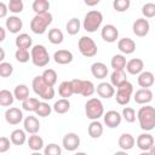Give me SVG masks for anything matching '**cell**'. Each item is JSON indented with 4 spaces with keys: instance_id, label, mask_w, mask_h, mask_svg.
Returning a JSON list of instances; mask_svg holds the SVG:
<instances>
[{
    "instance_id": "6da1fadb",
    "label": "cell",
    "mask_w": 155,
    "mask_h": 155,
    "mask_svg": "<svg viewBox=\"0 0 155 155\" xmlns=\"http://www.w3.org/2000/svg\"><path fill=\"white\" fill-rule=\"evenodd\" d=\"M137 117L139 121V126L143 131H151L155 128V108L151 105L144 104L138 113Z\"/></svg>"
},
{
    "instance_id": "7a4b0ae2",
    "label": "cell",
    "mask_w": 155,
    "mask_h": 155,
    "mask_svg": "<svg viewBox=\"0 0 155 155\" xmlns=\"http://www.w3.org/2000/svg\"><path fill=\"white\" fill-rule=\"evenodd\" d=\"M31 87L33 91L35 92V94H38L40 98L45 99V101H50L54 97V88L52 85L47 84L42 75H38L33 79L31 81Z\"/></svg>"
},
{
    "instance_id": "3957f363",
    "label": "cell",
    "mask_w": 155,
    "mask_h": 155,
    "mask_svg": "<svg viewBox=\"0 0 155 155\" xmlns=\"http://www.w3.org/2000/svg\"><path fill=\"white\" fill-rule=\"evenodd\" d=\"M51 23H52V15L50 12L38 13L30 21V29H31L33 33H35L38 35H41L46 31V29L48 28V25Z\"/></svg>"
},
{
    "instance_id": "277c9868",
    "label": "cell",
    "mask_w": 155,
    "mask_h": 155,
    "mask_svg": "<svg viewBox=\"0 0 155 155\" xmlns=\"http://www.w3.org/2000/svg\"><path fill=\"white\" fill-rule=\"evenodd\" d=\"M102 22H103L102 12H99L97 10H92L86 13V16L84 18L82 27L87 33H94L97 29H99V27L102 25Z\"/></svg>"
},
{
    "instance_id": "5b68a950",
    "label": "cell",
    "mask_w": 155,
    "mask_h": 155,
    "mask_svg": "<svg viewBox=\"0 0 155 155\" xmlns=\"http://www.w3.org/2000/svg\"><path fill=\"white\" fill-rule=\"evenodd\" d=\"M85 113L87 119L90 120H98L101 116L104 115V107L101 99L91 98L85 104Z\"/></svg>"
},
{
    "instance_id": "8992f818",
    "label": "cell",
    "mask_w": 155,
    "mask_h": 155,
    "mask_svg": "<svg viewBox=\"0 0 155 155\" xmlns=\"http://www.w3.org/2000/svg\"><path fill=\"white\" fill-rule=\"evenodd\" d=\"M30 54H31L33 64L39 67V68H42V67L47 65L48 62H50V54L47 52V48L44 45L33 46V48L30 51Z\"/></svg>"
},
{
    "instance_id": "52a82bcc",
    "label": "cell",
    "mask_w": 155,
    "mask_h": 155,
    "mask_svg": "<svg viewBox=\"0 0 155 155\" xmlns=\"http://www.w3.org/2000/svg\"><path fill=\"white\" fill-rule=\"evenodd\" d=\"M78 46H79V51L80 53L84 56V57H93L97 54V45L96 42L93 41L92 38L90 36H81L79 39V42H78Z\"/></svg>"
},
{
    "instance_id": "ba28073f",
    "label": "cell",
    "mask_w": 155,
    "mask_h": 155,
    "mask_svg": "<svg viewBox=\"0 0 155 155\" xmlns=\"http://www.w3.org/2000/svg\"><path fill=\"white\" fill-rule=\"evenodd\" d=\"M132 93H133V86H132L131 82L126 81V82H124L122 85H120L117 87L115 99L120 105H126L130 102V99L132 97Z\"/></svg>"
},
{
    "instance_id": "9c48e42d",
    "label": "cell",
    "mask_w": 155,
    "mask_h": 155,
    "mask_svg": "<svg viewBox=\"0 0 155 155\" xmlns=\"http://www.w3.org/2000/svg\"><path fill=\"white\" fill-rule=\"evenodd\" d=\"M62 145H63V148L65 150L74 151L80 147V137L74 132H69L63 137Z\"/></svg>"
},
{
    "instance_id": "30bf717a",
    "label": "cell",
    "mask_w": 155,
    "mask_h": 155,
    "mask_svg": "<svg viewBox=\"0 0 155 155\" xmlns=\"http://www.w3.org/2000/svg\"><path fill=\"white\" fill-rule=\"evenodd\" d=\"M149 29H150V24H149L148 19H145V18H137L132 25L133 34L139 38L145 36L149 33Z\"/></svg>"
},
{
    "instance_id": "8fae6325",
    "label": "cell",
    "mask_w": 155,
    "mask_h": 155,
    "mask_svg": "<svg viewBox=\"0 0 155 155\" xmlns=\"http://www.w3.org/2000/svg\"><path fill=\"white\" fill-rule=\"evenodd\" d=\"M101 35H102V39L107 42H115L119 38V30L115 25L113 24H105L103 28H102V31H101Z\"/></svg>"
},
{
    "instance_id": "7c38bea8",
    "label": "cell",
    "mask_w": 155,
    "mask_h": 155,
    "mask_svg": "<svg viewBox=\"0 0 155 155\" xmlns=\"http://www.w3.org/2000/svg\"><path fill=\"white\" fill-rule=\"evenodd\" d=\"M103 117H104V124L109 128H116L117 126H120L121 120H122V115H120L116 110H109V111H107L103 115Z\"/></svg>"
},
{
    "instance_id": "4fadbf2b",
    "label": "cell",
    "mask_w": 155,
    "mask_h": 155,
    "mask_svg": "<svg viewBox=\"0 0 155 155\" xmlns=\"http://www.w3.org/2000/svg\"><path fill=\"white\" fill-rule=\"evenodd\" d=\"M5 120L10 125H18L23 120V113L19 108H8L5 111Z\"/></svg>"
},
{
    "instance_id": "5bb4252c",
    "label": "cell",
    "mask_w": 155,
    "mask_h": 155,
    "mask_svg": "<svg viewBox=\"0 0 155 155\" xmlns=\"http://www.w3.org/2000/svg\"><path fill=\"white\" fill-rule=\"evenodd\" d=\"M137 147L143 151H149V149L154 145V137L150 133H142L136 139Z\"/></svg>"
},
{
    "instance_id": "9a60e30c",
    "label": "cell",
    "mask_w": 155,
    "mask_h": 155,
    "mask_svg": "<svg viewBox=\"0 0 155 155\" xmlns=\"http://www.w3.org/2000/svg\"><path fill=\"white\" fill-rule=\"evenodd\" d=\"M134 102L137 104H148L151 102L153 99V92L149 90V88H139L138 91H136L134 93Z\"/></svg>"
},
{
    "instance_id": "2e32d148",
    "label": "cell",
    "mask_w": 155,
    "mask_h": 155,
    "mask_svg": "<svg viewBox=\"0 0 155 155\" xmlns=\"http://www.w3.org/2000/svg\"><path fill=\"white\" fill-rule=\"evenodd\" d=\"M143 68H144V63H143V61L140 58H132L126 64V70L131 75L140 74L143 71Z\"/></svg>"
},
{
    "instance_id": "e0dca14e",
    "label": "cell",
    "mask_w": 155,
    "mask_h": 155,
    "mask_svg": "<svg viewBox=\"0 0 155 155\" xmlns=\"http://www.w3.org/2000/svg\"><path fill=\"white\" fill-rule=\"evenodd\" d=\"M96 91H97L99 97L105 98V99H109L115 94V88L111 85V82L110 84L109 82H101L99 85H97Z\"/></svg>"
},
{
    "instance_id": "ac0fdd59",
    "label": "cell",
    "mask_w": 155,
    "mask_h": 155,
    "mask_svg": "<svg viewBox=\"0 0 155 155\" xmlns=\"http://www.w3.org/2000/svg\"><path fill=\"white\" fill-rule=\"evenodd\" d=\"M117 48L124 54H131L136 50V42L131 38H122L117 42Z\"/></svg>"
},
{
    "instance_id": "d6986e66",
    "label": "cell",
    "mask_w": 155,
    "mask_h": 155,
    "mask_svg": "<svg viewBox=\"0 0 155 155\" xmlns=\"http://www.w3.org/2000/svg\"><path fill=\"white\" fill-rule=\"evenodd\" d=\"M5 24H6V29H7L10 33H12V34L19 33V30L23 28V22H22V19H21L19 17H17V16H11V17H8V18L6 19V22H5Z\"/></svg>"
},
{
    "instance_id": "ffe728a7",
    "label": "cell",
    "mask_w": 155,
    "mask_h": 155,
    "mask_svg": "<svg viewBox=\"0 0 155 155\" xmlns=\"http://www.w3.org/2000/svg\"><path fill=\"white\" fill-rule=\"evenodd\" d=\"M23 126H24V130H25L28 133H30V134L38 133L39 130H40V122H39V120H38L35 116H33V115H29V116H27V117L24 119Z\"/></svg>"
},
{
    "instance_id": "44dd1931",
    "label": "cell",
    "mask_w": 155,
    "mask_h": 155,
    "mask_svg": "<svg viewBox=\"0 0 155 155\" xmlns=\"http://www.w3.org/2000/svg\"><path fill=\"white\" fill-rule=\"evenodd\" d=\"M154 81H155V78H154V74L151 71H142L140 74H138L137 82L140 87L149 88L154 85Z\"/></svg>"
},
{
    "instance_id": "7402d4cb",
    "label": "cell",
    "mask_w": 155,
    "mask_h": 155,
    "mask_svg": "<svg viewBox=\"0 0 155 155\" xmlns=\"http://www.w3.org/2000/svg\"><path fill=\"white\" fill-rule=\"evenodd\" d=\"M53 59L57 64H69L73 61V53L68 50H58L54 52Z\"/></svg>"
},
{
    "instance_id": "603a6c76",
    "label": "cell",
    "mask_w": 155,
    "mask_h": 155,
    "mask_svg": "<svg viewBox=\"0 0 155 155\" xmlns=\"http://www.w3.org/2000/svg\"><path fill=\"white\" fill-rule=\"evenodd\" d=\"M91 73L96 79H104L108 75V68L102 62H96L91 65Z\"/></svg>"
},
{
    "instance_id": "cb8c5ba5",
    "label": "cell",
    "mask_w": 155,
    "mask_h": 155,
    "mask_svg": "<svg viewBox=\"0 0 155 155\" xmlns=\"http://www.w3.org/2000/svg\"><path fill=\"white\" fill-rule=\"evenodd\" d=\"M119 147L122 149V150H130L133 148L134 143H136V139L132 134L130 133H122L120 137H119Z\"/></svg>"
},
{
    "instance_id": "d4e9b609",
    "label": "cell",
    "mask_w": 155,
    "mask_h": 155,
    "mask_svg": "<svg viewBox=\"0 0 155 155\" xmlns=\"http://www.w3.org/2000/svg\"><path fill=\"white\" fill-rule=\"evenodd\" d=\"M88 134L91 138L97 139L103 134V125L98 121V120H92V122L88 125Z\"/></svg>"
},
{
    "instance_id": "484cf974",
    "label": "cell",
    "mask_w": 155,
    "mask_h": 155,
    "mask_svg": "<svg viewBox=\"0 0 155 155\" xmlns=\"http://www.w3.org/2000/svg\"><path fill=\"white\" fill-rule=\"evenodd\" d=\"M15 44H16L17 48H25V50H28V48H30L31 45H33V39H31L28 34L22 33V34H19V35L16 38Z\"/></svg>"
},
{
    "instance_id": "4316f807",
    "label": "cell",
    "mask_w": 155,
    "mask_h": 155,
    "mask_svg": "<svg viewBox=\"0 0 155 155\" xmlns=\"http://www.w3.org/2000/svg\"><path fill=\"white\" fill-rule=\"evenodd\" d=\"M25 130H21V128H17L15 131H12L11 136H10V139L12 142V144L15 145H23L27 140V136H25Z\"/></svg>"
},
{
    "instance_id": "83f0119b",
    "label": "cell",
    "mask_w": 155,
    "mask_h": 155,
    "mask_svg": "<svg viewBox=\"0 0 155 155\" xmlns=\"http://www.w3.org/2000/svg\"><path fill=\"white\" fill-rule=\"evenodd\" d=\"M126 81H127V76L125 70H114L113 74L110 75V82L114 87H119Z\"/></svg>"
},
{
    "instance_id": "f1b7e54d",
    "label": "cell",
    "mask_w": 155,
    "mask_h": 155,
    "mask_svg": "<svg viewBox=\"0 0 155 155\" xmlns=\"http://www.w3.org/2000/svg\"><path fill=\"white\" fill-rule=\"evenodd\" d=\"M28 147L33 151H40L44 148V139L36 133H33L28 139Z\"/></svg>"
},
{
    "instance_id": "f546056e",
    "label": "cell",
    "mask_w": 155,
    "mask_h": 155,
    "mask_svg": "<svg viewBox=\"0 0 155 155\" xmlns=\"http://www.w3.org/2000/svg\"><path fill=\"white\" fill-rule=\"evenodd\" d=\"M52 108L57 114H65L70 109V102L68 98H61L54 102Z\"/></svg>"
},
{
    "instance_id": "4dcf8cb0",
    "label": "cell",
    "mask_w": 155,
    "mask_h": 155,
    "mask_svg": "<svg viewBox=\"0 0 155 155\" xmlns=\"http://www.w3.org/2000/svg\"><path fill=\"white\" fill-rule=\"evenodd\" d=\"M126 58L124 54H114L111 61H110V65L114 70H124L126 68Z\"/></svg>"
},
{
    "instance_id": "1f68e13d",
    "label": "cell",
    "mask_w": 155,
    "mask_h": 155,
    "mask_svg": "<svg viewBox=\"0 0 155 155\" xmlns=\"http://www.w3.org/2000/svg\"><path fill=\"white\" fill-rule=\"evenodd\" d=\"M13 94H15V98L23 102L24 99H27L29 97V87L24 84H21V85H17L15 87V91H13Z\"/></svg>"
},
{
    "instance_id": "d6a6232c",
    "label": "cell",
    "mask_w": 155,
    "mask_h": 155,
    "mask_svg": "<svg viewBox=\"0 0 155 155\" xmlns=\"http://www.w3.org/2000/svg\"><path fill=\"white\" fill-rule=\"evenodd\" d=\"M31 8L36 15L38 13H46L50 10V2H48V0H34Z\"/></svg>"
},
{
    "instance_id": "836d02e7",
    "label": "cell",
    "mask_w": 155,
    "mask_h": 155,
    "mask_svg": "<svg viewBox=\"0 0 155 155\" xmlns=\"http://www.w3.org/2000/svg\"><path fill=\"white\" fill-rule=\"evenodd\" d=\"M63 39H64V35H63L61 29H58V28L50 29V31H48V41L51 44L59 45V44L63 42Z\"/></svg>"
},
{
    "instance_id": "e575fe53",
    "label": "cell",
    "mask_w": 155,
    "mask_h": 155,
    "mask_svg": "<svg viewBox=\"0 0 155 155\" xmlns=\"http://www.w3.org/2000/svg\"><path fill=\"white\" fill-rule=\"evenodd\" d=\"M58 93L63 98H69L71 94H74L71 81H63V82H61L59 86H58Z\"/></svg>"
},
{
    "instance_id": "d590c367",
    "label": "cell",
    "mask_w": 155,
    "mask_h": 155,
    "mask_svg": "<svg viewBox=\"0 0 155 155\" xmlns=\"http://www.w3.org/2000/svg\"><path fill=\"white\" fill-rule=\"evenodd\" d=\"M39 105H40L39 99L38 98H34V97H28L27 99H24L22 102V108L25 111H36V109L39 108Z\"/></svg>"
},
{
    "instance_id": "8d00e7d4",
    "label": "cell",
    "mask_w": 155,
    "mask_h": 155,
    "mask_svg": "<svg viewBox=\"0 0 155 155\" xmlns=\"http://www.w3.org/2000/svg\"><path fill=\"white\" fill-rule=\"evenodd\" d=\"M80 27H81V23L80 21L76 18V17H73L68 21L67 25H65V29H67V33L69 35H75L80 31Z\"/></svg>"
},
{
    "instance_id": "74e56055",
    "label": "cell",
    "mask_w": 155,
    "mask_h": 155,
    "mask_svg": "<svg viewBox=\"0 0 155 155\" xmlns=\"http://www.w3.org/2000/svg\"><path fill=\"white\" fill-rule=\"evenodd\" d=\"M15 94L10 92L8 90H1L0 91V105L1 107H8L13 103Z\"/></svg>"
},
{
    "instance_id": "f35d334b",
    "label": "cell",
    "mask_w": 155,
    "mask_h": 155,
    "mask_svg": "<svg viewBox=\"0 0 155 155\" xmlns=\"http://www.w3.org/2000/svg\"><path fill=\"white\" fill-rule=\"evenodd\" d=\"M94 91H96V87H94L93 82L90 81V80H84L82 88H81V93L80 94L84 96V97H90V96H92L94 93Z\"/></svg>"
},
{
    "instance_id": "ab89813d",
    "label": "cell",
    "mask_w": 155,
    "mask_h": 155,
    "mask_svg": "<svg viewBox=\"0 0 155 155\" xmlns=\"http://www.w3.org/2000/svg\"><path fill=\"white\" fill-rule=\"evenodd\" d=\"M15 57L19 63H27L29 59H31V54L25 48H17V51L15 53Z\"/></svg>"
},
{
    "instance_id": "60d3db41",
    "label": "cell",
    "mask_w": 155,
    "mask_h": 155,
    "mask_svg": "<svg viewBox=\"0 0 155 155\" xmlns=\"http://www.w3.org/2000/svg\"><path fill=\"white\" fill-rule=\"evenodd\" d=\"M42 78H44V80H45L47 84L54 86L56 82H57V78H58V76H57V73H56L53 69H46V70H44V73H42Z\"/></svg>"
},
{
    "instance_id": "b9f144b4",
    "label": "cell",
    "mask_w": 155,
    "mask_h": 155,
    "mask_svg": "<svg viewBox=\"0 0 155 155\" xmlns=\"http://www.w3.org/2000/svg\"><path fill=\"white\" fill-rule=\"evenodd\" d=\"M52 107L48 104V103H46V102H40V105H39V108L36 109V115L38 116H41V117H46V116H48L50 114H51V111H52Z\"/></svg>"
},
{
    "instance_id": "7bdbcfd3",
    "label": "cell",
    "mask_w": 155,
    "mask_h": 155,
    "mask_svg": "<svg viewBox=\"0 0 155 155\" xmlns=\"http://www.w3.org/2000/svg\"><path fill=\"white\" fill-rule=\"evenodd\" d=\"M131 6V0H114L113 1V7L117 12H125L130 8Z\"/></svg>"
},
{
    "instance_id": "ee69618b",
    "label": "cell",
    "mask_w": 155,
    "mask_h": 155,
    "mask_svg": "<svg viewBox=\"0 0 155 155\" xmlns=\"http://www.w3.org/2000/svg\"><path fill=\"white\" fill-rule=\"evenodd\" d=\"M13 73V67L11 63L1 62L0 63V76L1 78H8Z\"/></svg>"
},
{
    "instance_id": "f6af8a7d",
    "label": "cell",
    "mask_w": 155,
    "mask_h": 155,
    "mask_svg": "<svg viewBox=\"0 0 155 155\" xmlns=\"http://www.w3.org/2000/svg\"><path fill=\"white\" fill-rule=\"evenodd\" d=\"M7 6H8V11H11L13 13H21L24 7L22 0H10Z\"/></svg>"
},
{
    "instance_id": "bcb514c9",
    "label": "cell",
    "mask_w": 155,
    "mask_h": 155,
    "mask_svg": "<svg viewBox=\"0 0 155 155\" xmlns=\"http://www.w3.org/2000/svg\"><path fill=\"white\" fill-rule=\"evenodd\" d=\"M122 117L126 120V122H130V124L136 121V111H134V109L131 108V107L124 108V110H122Z\"/></svg>"
},
{
    "instance_id": "7dc6e473",
    "label": "cell",
    "mask_w": 155,
    "mask_h": 155,
    "mask_svg": "<svg viewBox=\"0 0 155 155\" xmlns=\"http://www.w3.org/2000/svg\"><path fill=\"white\" fill-rule=\"evenodd\" d=\"M44 154L45 155H61L62 154V149H61V147L58 144L51 143V144H48V145L45 147Z\"/></svg>"
},
{
    "instance_id": "c3c4849f",
    "label": "cell",
    "mask_w": 155,
    "mask_h": 155,
    "mask_svg": "<svg viewBox=\"0 0 155 155\" xmlns=\"http://www.w3.org/2000/svg\"><path fill=\"white\" fill-rule=\"evenodd\" d=\"M142 13H143V16L145 18H153V17H155V4L148 2V4L143 5Z\"/></svg>"
},
{
    "instance_id": "681fc988",
    "label": "cell",
    "mask_w": 155,
    "mask_h": 155,
    "mask_svg": "<svg viewBox=\"0 0 155 155\" xmlns=\"http://www.w3.org/2000/svg\"><path fill=\"white\" fill-rule=\"evenodd\" d=\"M71 81V86H73V91L75 94H80L81 93V88H82V82L84 80L81 79H73Z\"/></svg>"
},
{
    "instance_id": "f907efd6",
    "label": "cell",
    "mask_w": 155,
    "mask_h": 155,
    "mask_svg": "<svg viewBox=\"0 0 155 155\" xmlns=\"http://www.w3.org/2000/svg\"><path fill=\"white\" fill-rule=\"evenodd\" d=\"M10 140L11 139H8L7 137H4V136L0 138V153H6L10 149V143H12Z\"/></svg>"
},
{
    "instance_id": "816d5d0a",
    "label": "cell",
    "mask_w": 155,
    "mask_h": 155,
    "mask_svg": "<svg viewBox=\"0 0 155 155\" xmlns=\"http://www.w3.org/2000/svg\"><path fill=\"white\" fill-rule=\"evenodd\" d=\"M7 11H8V6H6L5 2H0V18L6 17Z\"/></svg>"
},
{
    "instance_id": "f5cc1de1",
    "label": "cell",
    "mask_w": 155,
    "mask_h": 155,
    "mask_svg": "<svg viewBox=\"0 0 155 155\" xmlns=\"http://www.w3.org/2000/svg\"><path fill=\"white\" fill-rule=\"evenodd\" d=\"M84 2H85L87 6H94V5H97V4H98V1H97V0H84Z\"/></svg>"
},
{
    "instance_id": "db71d44e",
    "label": "cell",
    "mask_w": 155,
    "mask_h": 155,
    "mask_svg": "<svg viewBox=\"0 0 155 155\" xmlns=\"http://www.w3.org/2000/svg\"><path fill=\"white\" fill-rule=\"evenodd\" d=\"M5 36H6V34H5V28L0 27V41H4V40H5Z\"/></svg>"
},
{
    "instance_id": "11a10c76",
    "label": "cell",
    "mask_w": 155,
    "mask_h": 155,
    "mask_svg": "<svg viewBox=\"0 0 155 155\" xmlns=\"http://www.w3.org/2000/svg\"><path fill=\"white\" fill-rule=\"evenodd\" d=\"M4 58H5V51L4 48H0V61H4Z\"/></svg>"
},
{
    "instance_id": "9f6ffc18",
    "label": "cell",
    "mask_w": 155,
    "mask_h": 155,
    "mask_svg": "<svg viewBox=\"0 0 155 155\" xmlns=\"http://www.w3.org/2000/svg\"><path fill=\"white\" fill-rule=\"evenodd\" d=\"M149 154H151V155H155V145H153V147L149 149Z\"/></svg>"
},
{
    "instance_id": "6f0895ef",
    "label": "cell",
    "mask_w": 155,
    "mask_h": 155,
    "mask_svg": "<svg viewBox=\"0 0 155 155\" xmlns=\"http://www.w3.org/2000/svg\"><path fill=\"white\" fill-rule=\"evenodd\" d=\"M97 1H98V2H99V1H101V0H97Z\"/></svg>"
}]
</instances>
